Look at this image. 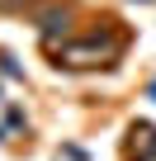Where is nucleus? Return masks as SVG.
<instances>
[{"instance_id":"nucleus-3","label":"nucleus","mask_w":156,"mask_h":161,"mask_svg":"<svg viewBox=\"0 0 156 161\" xmlns=\"http://www.w3.org/2000/svg\"><path fill=\"white\" fill-rule=\"evenodd\" d=\"M57 29H62V33H66V10H47V14H43V33H47V38H52V33H57Z\"/></svg>"},{"instance_id":"nucleus-1","label":"nucleus","mask_w":156,"mask_h":161,"mask_svg":"<svg viewBox=\"0 0 156 161\" xmlns=\"http://www.w3.org/2000/svg\"><path fill=\"white\" fill-rule=\"evenodd\" d=\"M118 52V38L114 33H90L85 43H66L57 47V66H90V62H104Z\"/></svg>"},{"instance_id":"nucleus-2","label":"nucleus","mask_w":156,"mask_h":161,"mask_svg":"<svg viewBox=\"0 0 156 161\" xmlns=\"http://www.w3.org/2000/svg\"><path fill=\"white\" fill-rule=\"evenodd\" d=\"M132 161H156V128L132 123Z\"/></svg>"}]
</instances>
